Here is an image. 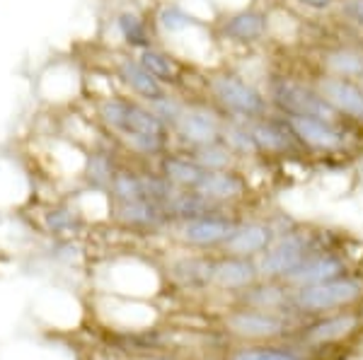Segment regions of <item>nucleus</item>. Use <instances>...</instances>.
<instances>
[{
  "instance_id": "6",
  "label": "nucleus",
  "mask_w": 363,
  "mask_h": 360,
  "mask_svg": "<svg viewBox=\"0 0 363 360\" xmlns=\"http://www.w3.org/2000/svg\"><path fill=\"white\" fill-rule=\"evenodd\" d=\"M294 315L279 310L238 305L223 317V329L240 344H272L281 341L294 329Z\"/></svg>"
},
{
  "instance_id": "28",
  "label": "nucleus",
  "mask_w": 363,
  "mask_h": 360,
  "mask_svg": "<svg viewBox=\"0 0 363 360\" xmlns=\"http://www.w3.org/2000/svg\"><path fill=\"white\" fill-rule=\"evenodd\" d=\"M220 141H223L228 148L233 150V155L238 158L240 165L262 160L259 145H257V141H255V133H252L250 121L225 119L223 121V133H220Z\"/></svg>"
},
{
  "instance_id": "26",
  "label": "nucleus",
  "mask_w": 363,
  "mask_h": 360,
  "mask_svg": "<svg viewBox=\"0 0 363 360\" xmlns=\"http://www.w3.org/2000/svg\"><path fill=\"white\" fill-rule=\"evenodd\" d=\"M39 228L46 237H61V240H73L87 228V220L83 213L75 208L70 199L49 203L39 218Z\"/></svg>"
},
{
  "instance_id": "31",
  "label": "nucleus",
  "mask_w": 363,
  "mask_h": 360,
  "mask_svg": "<svg viewBox=\"0 0 363 360\" xmlns=\"http://www.w3.org/2000/svg\"><path fill=\"white\" fill-rule=\"evenodd\" d=\"M186 100H189V95H186V92L167 90L165 95H160L157 100L148 102V107L153 109V114L157 116V119H160L162 124H165L167 129L172 131L174 126H177V121L182 119V114H184Z\"/></svg>"
},
{
  "instance_id": "29",
  "label": "nucleus",
  "mask_w": 363,
  "mask_h": 360,
  "mask_svg": "<svg viewBox=\"0 0 363 360\" xmlns=\"http://www.w3.org/2000/svg\"><path fill=\"white\" fill-rule=\"evenodd\" d=\"M225 360H308L306 353H301L294 346H284L279 341L272 344H242L233 348Z\"/></svg>"
},
{
  "instance_id": "15",
  "label": "nucleus",
  "mask_w": 363,
  "mask_h": 360,
  "mask_svg": "<svg viewBox=\"0 0 363 360\" xmlns=\"http://www.w3.org/2000/svg\"><path fill=\"white\" fill-rule=\"evenodd\" d=\"M107 66L112 68V73L116 75L121 90H124L126 95L136 97V100H140V102L148 104V102L157 100V97L167 92V87L145 71L143 63H140L136 58V54H131V51L114 49L112 61H109Z\"/></svg>"
},
{
  "instance_id": "35",
  "label": "nucleus",
  "mask_w": 363,
  "mask_h": 360,
  "mask_svg": "<svg viewBox=\"0 0 363 360\" xmlns=\"http://www.w3.org/2000/svg\"><path fill=\"white\" fill-rule=\"evenodd\" d=\"M361 129H363V124H361Z\"/></svg>"
},
{
  "instance_id": "20",
  "label": "nucleus",
  "mask_w": 363,
  "mask_h": 360,
  "mask_svg": "<svg viewBox=\"0 0 363 360\" xmlns=\"http://www.w3.org/2000/svg\"><path fill=\"white\" fill-rule=\"evenodd\" d=\"M136 58L143 63L145 71L160 80L167 90H174V92L189 90V73L196 71V68L189 66L186 61H182L179 56H174L172 51L165 49L162 44H155V46H150V49L138 51ZM186 95H189V92H186Z\"/></svg>"
},
{
  "instance_id": "33",
  "label": "nucleus",
  "mask_w": 363,
  "mask_h": 360,
  "mask_svg": "<svg viewBox=\"0 0 363 360\" xmlns=\"http://www.w3.org/2000/svg\"><path fill=\"white\" fill-rule=\"evenodd\" d=\"M289 3L310 15H335L339 0H289Z\"/></svg>"
},
{
  "instance_id": "8",
  "label": "nucleus",
  "mask_w": 363,
  "mask_h": 360,
  "mask_svg": "<svg viewBox=\"0 0 363 360\" xmlns=\"http://www.w3.org/2000/svg\"><path fill=\"white\" fill-rule=\"evenodd\" d=\"M320 247V237L310 230L291 228L289 232H281L274 240V245L257 259L259 274L262 278H269V281H284L286 276L294 274L298 266Z\"/></svg>"
},
{
  "instance_id": "5",
  "label": "nucleus",
  "mask_w": 363,
  "mask_h": 360,
  "mask_svg": "<svg viewBox=\"0 0 363 360\" xmlns=\"http://www.w3.org/2000/svg\"><path fill=\"white\" fill-rule=\"evenodd\" d=\"M211 27H213V37L218 46L252 51L269 42V34H272V10L259 3H252L247 8L218 13L213 17V22H211Z\"/></svg>"
},
{
  "instance_id": "4",
  "label": "nucleus",
  "mask_w": 363,
  "mask_h": 360,
  "mask_svg": "<svg viewBox=\"0 0 363 360\" xmlns=\"http://www.w3.org/2000/svg\"><path fill=\"white\" fill-rule=\"evenodd\" d=\"M363 303V278L347 274L306 288H291V307L296 315L320 317L354 310Z\"/></svg>"
},
{
  "instance_id": "30",
  "label": "nucleus",
  "mask_w": 363,
  "mask_h": 360,
  "mask_svg": "<svg viewBox=\"0 0 363 360\" xmlns=\"http://www.w3.org/2000/svg\"><path fill=\"white\" fill-rule=\"evenodd\" d=\"M182 153H186L191 160L199 162V165H201L206 172H218V170H230V167H240L238 158L233 155V150L228 148L223 141L199 145V148L182 150Z\"/></svg>"
},
{
  "instance_id": "13",
  "label": "nucleus",
  "mask_w": 363,
  "mask_h": 360,
  "mask_svg": "<svg viewBox=\"0 0 363 360\" xmlns=\"http://www.w3.org/2000/svg\"><path fill=\"white\" fill-rule=\"evenodd\" d=\"M255 141L259 145L262 160L274 158V160H286V158H298L306 155V148L296 138L294 129H291L289 119L277 112H269L267 116L257 121H250Z\"/></svg>"
},
{
  "instance_id": "12",
  "label": "nucleus",
  "mask_w": 363,
  "mask_h": 360,
  "mask_svg": "<svg viewBox=\"0 0 363 360\" xmlns=\"http://www.w3.org/2000/svg\"><path fill=\"white\" fill-rule=\"evenodd\" d=\"M83 73L73 61L49 63L37 80L39 100L54 109H70L83 102Z\"/></svg>"
},
{
  "instance_id": "14",
  "label": "nucleus",
  "mask_w": 363,
  "mask_h": 360,
  "mask_svg": "<svg viewBox=\"0 0 363 360\" xmlns=\"http://www.w3.org/2000/svg\"><path fill=\"white\" fill-rule=\"evenodd\" d=\"M310 80L318 87L320 95L325 97V102L330 104L342 119H347L356 126L363 124V83L361 80L337 78V75H327L320 71Z\"/></svg>"
},
{
  "instance_id": "1",
  "label": "nucleus",
  "mask_w": 363,
  "mask_h": 360,
  "mask_svg": "<svg viewBox=\"0 0 363 360\" xmlns=\"http://www.w3.org/2000/svg\"><path fill=\"white\" fill-rule=\"evenodd\" d=\"M85 104H90L92 119L124 148L128 158L155 162L174 148L172 131L157 119L148 104L126 92Z\"/></svg>"
},
{
  "instance_id": "3",
  "label": "nucleus",
  "mask_w": 363,
  "mask_h": 360,
  "mask_svg": "<svg viewBox=\"0 0 363 360\" xmlns=\"http://www.w3.org/2000/svg\"><path fill=\"white\" fill-rule=\"evenodd\" d=\"M262 87L272 104V112L281 116H318L330 121H347L325 102L310 78H298L286 71H269L264 73Z\"/></svg>"
},
{
  "instance_id": "11",
  "label": "nucleus",
  "mask_w": 363,
  "mask_h": 360,
  "mask_svg": "<svg viewBox=\"0 0 363 360\" xmlns=\"http://www.w3.org/2000/svg\"><path fill=\"white\" fill-rule=\"evenodd\" d=\"M306 153L339 155L351 145V121H330L318 116H286Z\"/></svg>"
},
{
  "instance_id": "16",
  "label": "nucleus",
  "mask_w": 363,
  "mask_h": 360,
  "mask_svg": "<svg viewBox=\"0 0 363 360\" xmlns=\"http://www.w3.org/2000/svg\"><path fill=\"white\" fill-rule=\"evenodd\" d=\"M361 329V312L359 307L354 310L332 312V315L313 317V322L306 324L301 332V344L310 348H327L342 344L351 339Z\"/></svg>"
},
{
  "instance_id": "32",
  "label": "nucleus",
  "mask_w": 363,
  "mask_h": 360,
  "mask_svg": "<svg viewBox=\"0 0 363 360\" xmlns=\"http://www.w3.org/2000/svg\"><path fill=\"white\" fill-rule=\"evenodd\" d=\"M335 15L344 25L354 27L356 32H363V0H339Z\"/></svg>"
},
{
  "instance_id": "27",
  "label": "nucleus",
  "mask_w": 363,
  "mask_h": 360,
  "mask_svg": "<svg viewBox=\"0 0 363 360\" xmlns=\"http://www.w3.org/2000/svg\"><path fill=\"white\" fill-rule=\"evenodd\" d=\"M153 165L157 167V172L177 189H199L201 179L206 177V170L177 148L167 150V153L162 155V158H157Z\"/></svg>"
},
{
  "instance_id": "17",
  "label": "nucleus",
  "mask_w": 363,
  "mask_h": 360,
  "mask_svg": "<svg viewBox=\"0 0 363 360\" xmlns=\"http://www.w3.org/2000/svg\"><path fill=\"white\" fill-rule=\"evenodd\" d=\"M213 271L216 254L186 249L184 254H179V257L169 261L165 274L172 286L189 290V293H203V290L213 288Z\"/></svg>"
},
{
  "instance_id": "22",
  "label": "nucleus",
  "mask_w": 363,
  "mask_h": 360,
  "mask_svg": "<svg viewBox=\"0 0 363 360\" xmlns=\"http://www.w3.org/2000/svg\"><path fill=\"white\" fill-rule=\"evenodd\" d=\"M150 20H153V29L157 34V42L169 44L174 39L184 37L191 29L208 25L211 20H203L201 15H196L191 8H186L179 0H162L150 8Z\"/></svg>"
},
{
  "instance_id": "2",
  "label": "nucleus",
  "mask_w": 363,
  "mask_h": 360,
  "mask_svg": "<svg viewBox=\"0 0 363 360\" xmlns=\"http://www.w3.org/2000/svg\"><path fill=\"white\" fill-rule=\"evenodd\" d=\"M201 95L218 109L225 119L257 121L272 112L262 83L233 66H213L199 78Z\"/></svg>"
},
{
  "instance_id": "34",
  "label": "nucleus",
  "mask_w": 363,
  "mask_h": 360,
  "mask_svg": "<svg viewBox=\"0 0 363 360\" xmlns=\"http://www.w3.org/2000/svg\"><path fill=\"white\" fill-rule=\"evenodd\" d=\"M356 177H359V182L363 184V160L359 162V167H356Z\"/></svg>"
},
{
  "instance_id": "10",
  "label": "nucleus",
  "mask_w": 363,
  "mask_h": 360,
  "mask_svg": "<svg viewBox=\"0 0 363 360\" xmlns=\"http://www.w3.org/2000/svg\"><path fill=\"white\" fill-rule=\"evenodd\" d=\"M104 25L109 27V37L114 39V49L119 51L138 54V51L160 44L153 29V20H150V10L140 8L133 0L114 8Z\"/></svg>"
},
{
  "instance_id": "24",
  "label": "nucleus",
  "mask_w": 363,
  "mask_h": 360,
  "mask_svg": "<svg viewBox=\"0 0 363 360\" xmlns=\"http://www.w3.org/2000/svg\"><path fill=\"white\" fill-rule=\"evenodd\" d=\"M196 191L206 196V199L220 203V206L235 208L238 203H242L250 196V179L242 172V165L230 167V170L206 172V177L201 179Z\"/></svg>"
},
{
  "instance_id": "21",
  "label": "nucleus",
  "mask_w": 363,
  "mask_h": 360,
  "mask_svg": "<svg viewBox=\"0 0 363 360\" xmlns=\"http://www.w3.org/2000/svg\"><path fill=\"white\" fill-rule=\"evenodd\" d=\"M277 228L272 220H259V218H242L235 225L233 235L228 237L218 254H235V257H250L259 259L269 247L277 240Z\"/></svg>"
},
{
  "instance_id": "9",
  "label": "nucleus",
  "mask_w": 363,
  "mask_h": 360,
  "mask_svg": "<svg viewBox=\"0 0 363 360\" xmlns=\"http://www.w3.org/2000/svg\"><path fill=\"white\" fill-rule=\"evenodd\" d=\"M223 121H225V116L220 114L201 92H199V95H189L184 114H182L177 126L172 129L174 148L189 150V148H199V145L220 141Z\"/></svg>"
},
{
  "instance_id": "25",
  "label": "nucleus",
  "mask_w": 363,
  "mask_h": 360,
  "mask_svg": "<svg viewBox=\"0 0 363 360\" xmlns=\"http://www.w3.org/2000/svg\"><path fill=\"white\" fill-rule=\"evenodd\" d=\"M318 71L337 78H351L363 83V46L351 42L325 44L318 51Z\"/></svg>"
},
{
  "instance_id": "19",
  "label": "nucleus",
  "mask_w": 363,
  "mask_h": 360,
  "mask_svg": "<svg viewBox=\"0 0 363 360\" xmlns=\"http://www.w3.org/2000/svg\"><path fill=\"white\" fill-rule=\"evenodd\" d=\"M349 271V261L342 252L337 249H315L310 257L303 261L301 266L284 278V283L289 288H306V286H315V283H325L332 281V278L347 276Z\"/></svg>"
},
{
  "instance_id": "23",
  "label": "nucleus",
  "mask_w": 363,
  "mask_h": 360,
  "mask_svg": "<svg viewBox=\"0 0 363 360\" xmlns=\"http://www.w3.org/2000/svg\"><path fill=\"white\" fill-rule=\"evenodd\" d=\"M262 281L259 264L250 257H235V254H216L213 288L228 295H240L242 290Z\"/></svg>"
},
{
  "instance_id": "7",
  "label": "nucleus",
  "mask_w": 363,
  "mask_h": 360,
  "mask_svg": "<svg viewBox=\"0 0 363 360\" xmlns=\"http://www.w3.org/2000/svg\"><path fill=\"white\" fill-rule=\"evenodd\" d=\"M240 220L242 218L235 216V208H228V211L211 213V216L172 223L169 225V235L174 237V242L182 249L218 254Z\"/></svg>"
},
{
  "instance_id": "18",
  "label": "nucleus",
  "mask_w": 363,
  "mask_h": 360,
  "mask_svg": "<svg viewBox=\"0 0 363 360\" xmlns=\"http://www.w3.org/2000/svg\"><path fill=\"white\" fill-rule=\"evenodd\" d=\"M112 223L138 235L169 232V218L160 203L150 199H136L126 203H112Z\"/></svg>"
}]
</instances>
